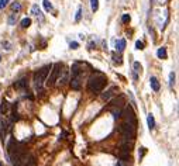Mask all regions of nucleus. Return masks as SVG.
<instances>
[{"label":"nucleus","instance_id":"obj_10","mask_svg":"<svg viewBox=\"0 0 179 166\" xmlns=\"http://www.w3.org/2000/svg\"><path fill=\"white\" fill-rule=\"evenodd\" d=\"M124 48H126V41H124V40H118V41H116V49H117L118 52H121Z\"/></svg>","mask_w":179,"mask_h":166},{"label":"nucleus","instance_id":"obj_5","mask_svg":"<svg viewBox=\"0 0 179 166\" xmlns=\"http://www.w3.org/2000/svg\"><path fill=\"white\" fill-rule=\"evenodd\" d=\"M123 117L126 120V122H130V124H137V118H135V114L134 111H133V107L131 106H127L126 107V110H124V113H123Z\"/></svg>","mask_w":179,"mask_h":166},{"label":"nucleus","instance_id":"obj_18","mask_svg":"<svg viewBox=\"0 0 179 166\" xmlns=\"http://www.w3.org/2000/svg\"><path fill=\"white\" fill-rule=\"evenodd\" d=\"M90 7L93 11H96L99 9V0H90Z\"/></svg>","mask_w":179,"mask_h":166},{"label":"nucleus","instance_id":"obj_14","mask_svg":"<svg viewBox=\"0 0 179 166\" xmlns=\"http://www.w3.org/2000/svg\"><path fill=\"white\" fill-rule=\"evenodd\" d=\"M24 166H35V158H34L33 155H30V156L27 158V162H25Z\"/></svg>","mask_w":179,"mask_h":166},{"label":"nucleus","instance_id":"obj_21","mask_svg":"<svg viewBox=\"0 0 179 166\" xmlns=\"http://www.w3.org/2000/svg\"><path fill=\"white\" fill-rule=\"evenodd\" d=\"M16 20H17V14H11V16L9 17V24H10V25H14Z\"/></svg>","mask_w":179,"mask_h":166},{"label":"nucleus","instance_id":"obj_22","mask_svg":"<svg viewBox=\"0 0 179 166\" xmlns=\"http://www.w3.org/2000/svg\"><path fill=\"white\" fill-rule=\"evenodd\" d=\"M44 7L47 11H49V10H52V4H51V1L49 0H44Z\"/></svg>","mask_w":179,"mask_h":166},{"label":"nucleus","instance_id":"obj_31","mask_svg":"<svg viewBox=\"0 0 179 166\" xmlns=\"http://www.w3.org/2000/svg\"><path fill=\"white\" fill-rule=\"evenodd\" d=\"M0 166H1V163H0Z\"/></svg>","mask_w":179,"mask_h":166},{"label":"nucleus","instance_id":"obj_12","mask_svg":"<svg viewBox=\"0 0 179 166\" xmlns=\"http://www.w3.org/2000/svg\"><path fill=\"white\" fill-rule=\"evenodd\" d=\"M25 86H27V79H20L19 82L14 83V87H17V89H20V87H25Z\"/></svg>","mask_w":179,"mask_h":166},{"label":"nucleus","instance_id":"obj_2","mask_svg":"<svg viewBox=\"0 0 179 166\" xmlns=\"http://www.w3.org/2000/svg\"><path fill=\"white\" fill-rule=\"evenodd\" d=\"M49 71H51V65H47L44 68H41L38 72H35V75H34V82H35V87H37V89H41V86H43V83L45 82V79H47Z\"/></svg>","mask_w":179,"mask_h":166},{"label":"nucleus","instance_id":"obj_13","mask_svg":"<svg viewBox=\"0 0 179 166\" xmlns=\"http://www.w3.org/2000/svg\"><path fill=\"white\" fill-rule=\"evenodd\" d=\"M157 55H158V58L165 59V58H166V49H165V48H159L158 52H157Z\"/></svg>","mask_w":179,"mask_h":166},{"label":"nucleus","instance_id":"obj_30","mask_svg":"<svg viewBox=\"0 0 179 166\" xmlns=\"http://www.w3.org/2000/svg\"><path fill=\"white\" fill-rule=\"evenodd\" d=\"M69 47L72 48V49H76V48L79 47V44H78V42H71V44H69Z\"/></svg>","mask_w":179,"mask_h":166},{"label":"nucleus","instance_id":"obj_24","mask_svg":"<svg viewBox=\"0 0 179 166\" xmlns=\"http://www.w3.org/2000/svg\"><path fill=\"white\" fill-rule=\"evenodd\" d=\"M174 80H175V73L171 72V75H169V86H174Z\"/></svg>","mask_w":179,"mask_h":166},{"label":"nucleus","instance_id":"obj_4","mask_svg":"<svg viewBox=\"0 0 179 166\" xmlns=\"http://www.w3.org/2000/svg\"><path fill=\"white\" fill-rule=\"evenodd\" d=\"M121 134L123 138H128V140H134L135 138V125L130 122H124L121 125Z\"/></svg>","mask_w":179,"mask_h":166},{"label":"nucleus","instance_id":"obj_17","mask_svg":"<svg viewBox=\"0 0 179 166\" xmlns=\"http://www.w3.org/2000/svg\"><path fill=\"white\" fill-rule=\"evenodd\" d=\"M30 25H31V19H27V17H25V19H23L21 20V27L23 28H27V27H30Z\"/></svg>","mask_w":179,"mask_h":166},{"label":"nucleus","instance_id":"obj_29","mask_svg":"<svg viewBox=\"0 0 179 166\" xmlns=\"http://www.w3.org/2000/svg\"><path fill=\"white\" fill-rule=\"evenodd\" d=\"M144 153H145V148H140V152H138V155H140V159L144 156Z\"/></svg>","mask_w":179,"mask_h":166},{"label":"nucleus","instance_id":"obj_8","mask_svg":"<svg viewBox=\"0 0 179 166\" xmlns=\"http://www.w3.org/2000/svg\"><path fill=\"white\" fill-rule=\"evenodd\" d=\"M150 85H151V89H152L154 92H158V90H159V82H158V79L155 76H151V77H150Z\"/></svg>","mask_w":179,"mask_h":166},{"label":"nucleus","instance_id":"obj_16","mask_svg":"<svg viewBox=\"0 0 179 166\" xmlns=\"http://www.w3.org/2000/svg\"><path fill=\"white\" fill-rule=\"evenodd\" d=\"M140 72H141V65H140V62H134V79H137V76H138Z\"/></svg>","mask_w":179,"mask_h":166},{"label":"nucleus","instance_id":"obj_26","mask_svg":"<svg viewBox=\"0 0 179 166\" xmlns=\"http://www.w3.org/2000/svg\"><path fill=\"white\" fill-rule=\"evenodd\" d=\"M117 166H130L127 163V161H123V159H120L118 162H117Z\"/></svg>","mask_w":179,"mask_h":166},{"label":"nucleus","instance_id":"obj_3","mask_svg":"<svg viewBox=\"0 0 179 166\" xmlns=\"http://www.w3.org/2000/svg\"><path fill=\"white\" fill-rule=\"evenodd\" d=\"M61 69H62V65L61 63H55L54 66H51V75H49V77H47L45 79V85L49 87V86H54L55 85V82L58 80V77H59V75H61Z\"/></svg>","mask_w":179,"mask_h":166},{"label":"nucleus","instance_id":"obj_1","mask_svg":"<svg viewBox=\"0 0 179 166\" xmlns=\"http://www.w3.org/2000/svg\"><path fill=\"white\" fill-rule=\"evenodd\" d=\"M106 85V76L103 73H93L89 77V82H88V89L92 93H100L103 90Z\"/></svg>","mask_w":179,"mask_h":166},{"label":"nucleus","instance_id":"obj_19","mask_svg":"<svg viewBox=\"0 0 179 166\" xmlns=\"http://www.w3.org/2000/svg\"><path fill=\"white\" fill-rule=\"evenodd\" d=\"M11 9H13V11H16V13H17V11H20V10H21V4H20V3H17V1H14V3L11 4Z\"/></svg>","mask_w":179,"mask_h":166},{"label":"nucleus","instance_id":"obj_6","mask_svg":"<svg viewBox=\"0 0 179 166\" xmlns=\"http://www.w3.org/2000/svg\"><path fill=\"white\" fill-rule=\"evenodd\" d=\"M114 92H117V87H116V86H113V87H110L109 90H106V92L102 95V99H103V100H106V101H109V100L113 97Z\"/></svg>","mask_w":179,"mask_h":166},{"label":"nucleus","instance_id":"obj_25","mask_svg":"<svg viewBox=\"0 0 179 166\" xmlns=\"http://www.w3.org/2000/svg\"><path fill=\"white\" fill-rule=\"evenodd\" d=\"M7 107H9V106H7V101L3 100V103H1V113H6V111H7Z\"/></svg>","mask_w":179,"mask_h":166},{"label":"nucleus","instance_id":"obj_15","mask_svg":"<svg viewBox=\"0 0 179 166\" xmlns=\"http://www.w3.org/2000/svg\"><path fill=\"white\" fill-rule=\"evenodd\" d=\"M112 114H113V117L117 120V118H120L121 117V110H120V107H117V108H113L112 110Z\"/></svg>","mask_w":179,"mask_h":166},{"label":"nucleus","instance_id":"obj_7","mask_svg":"<svg viewBox=\"0 0 179 166\" xmlns=\"http://www.w3.org/2000/svg\"><path fill=\"white\" fill-rule=\"evenodd\" d=\"M81 80H82L81 76L72 77V79H71V87H72L73 90H79V89H81Z\"/></svg>","mask_w":179,"mask_h":166},{"label":"nucleus","instance_id":"obj_20","mask_svg":"<svg viewBox=\"0 0 179 166\" xmlns=\"http://www.w3.org/2000/svg\"><path fill=\"white\" fill-rule=\"evenodd\" d=\"M81 17H82V7H79V9H78L76 16H75V21H76V23H78V21H81Z\"/></svg>","mask_w":179,"mask_h":166},{"label":"nucleus","instance_id":"obj_28","mask_svg":"<svg viewBox=\"0 0 179 166\" xmlns=\"http://www.w3.org/2000/svg\"><path fill=\"white\" fill-rule=\"evenodd\" d=\"M7 3H9V0H0V9H4L7 6Z\"/></svg>","mask_w":179,"mask_h":166},{"label":"nucleus","instance_id":"obj_11","mask_svg":"<svg viewBox=\"0 0 179 166\" xmlns=\"http://www.w3.org/2000/svg\"><path fill=\"white\" fill-rule=\"evenodd\" d=\"M31 14H33V16H37V17H41V10H40L38 4H34V6L31 7Z\"/></svg>","mask_w":179,"mask_h":166},{"label":"nucleus","instance_id":"obj_9","mask_svg":"<svg viewBox=\"0 0 179 166\" xmlns=\"http://www.w3.org/2000/svg\"><path fill=\"white\" fill-rule=\"evenodd\" d=\"M147 122H148V128L150 130H154L155 128V120H154V116L150 113L148 117H147Z\"/></svg>","mask_w":179,"mask_h":166},{"label":"nucleus","instance_id":"obj_27","mask_svg":"<svg viewBox=\"0 0 179 166\" xmlns=\"http://www.w3.org/2000/svg\"><path fill=\"white\" fill-rule=\"evenodd\" d=\"M135 48H137V49H144V44H142L141 41H137V42H135Z\"/></svg>","mask_w":179,"mask_h":166},{"label":"nucleus","instance_id":"obj_23","mask_svg":"<svg viewBox=\"0 0 179 166\" xmlns=\"http://www.w3.org/2000/svg\"><path fill=\"white\" fill-rule=\"evenodd\" d=\"M130 20H131L130 14H123V17H121V21H123V23H128Z\"/></svg>","mask_w":179,"mask_h":166}]
</instances>
